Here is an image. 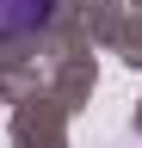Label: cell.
I'll return each mask as SVG.
<instances>
[{"mask_svg":"<svg viewBox=\"0 0 142 148\" xmlns=\"http://www.w3.org/2000/svg\"><path fill=\"white\" fill-rule=\"evenodd\" d=\"M43 12H49V0H0V31H31V25H43Z\"/></svg>","mask_w":142,"mask_h":148,"instance_id":"6da1fadb","label":"cell"}]
</instances>
